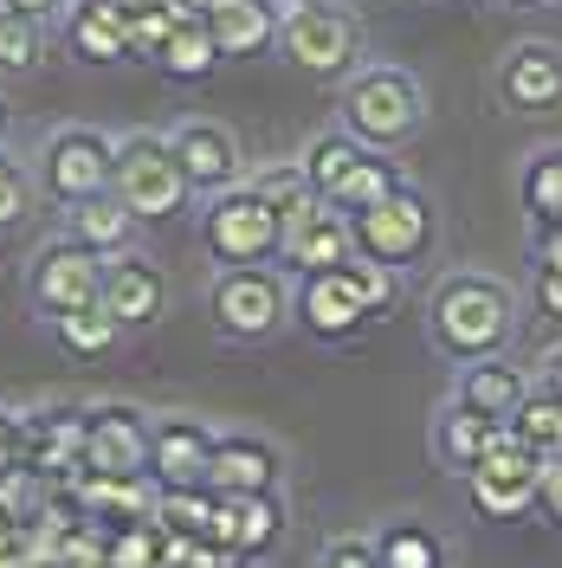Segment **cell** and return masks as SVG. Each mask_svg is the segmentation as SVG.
Returning <instances> with one entry per match:
<instances>
[{
  "mask_svg": "<svg viewBox=\"0 0 562 568\" xmlns=\"http://www.w3.org/2000/svg\"><path fill=\"white\" fill-rule=\"evenodd\" d=\"M213 433L208 420L169 414L155 420V446H149V478L155 491H208V465H213Z\"/></svg>",
  "mask_w": 562,
  "mask_h": 568,
  "instance_id": "9a60e30c",
  "label": "cell"
},
{
  "mask_svg": "<svg viewBox=\"0 0 562 568\" xmlns=\"http://www.w3.org/2000/svg\"><path fill=\"white\" fill-rule=\"evenodd\" d=\"M291 323H304V336H317V343H350L375 317L362 311L355 284L337 265V272H304V278L291 284Z\"/></svg>",
  "mask_w": 562,
  "mask_h": 568,
  "instance_id": "4fadbf2b",
  "label": "cell"
},
{
  "mask_svg": "<svg viewBox=\"0 0 562 568\" xmlns=\"http://www.w3.org/2000/svg\"><path fill=\"white\" fill-rule=\"evenodd\" d=\"M175 155L188 181H194V194H227V187H240L247 181V155H240V136L227 130V123H213V116H188L175 136Z\"/></svg>",
  "mask_w": 562,
  "mask_h": 568,
  "instance_id": "2e32d148",
  "label": "cell"
},
{
  "mask_svg": "<svg viewBox=\"0 0 562 568\" xmlns=\"http://www.w3.org/2000/svg\"><path fill=\"white\" fill-rule=\"evenodd\" d=\"M492 98L518 116H556L562 110V45L556 39H518L492 65Z\"/></svg>",
  "mask_w": 562,
  "mask_h": 568,
  "instance_id": "8fae6325",
  "label": "cell"
},
{
  "mask_svg": "<svg viewBox=\"0 0 562 568\" xmlns=\"http://www.w3.org/2000/svg\"><path fill=\"white\" fill-rule=\"evenodd\" d=\"M343 278L355 284V297H362V311H369V317H388V311L401 304V272H394V265L350 258V265H343Z\"/></svg>",
  "mask_w": 562,
  "mask_h": 568,
  "instance_id": "d6a6232c",
  "label": "cell"
},
{
  "mask_svg": "<svg viewBox=\"0 0 562 568\" xmlns=\"http://www.w3.org/2000/svg\"><path fill=\"white\" fill-rule=\"evenodd\" d=\"M175 27H181V20L169 13V7H162V0H149V7H137V13H130V59H149V65H155Z\"/></svg>",
  "mask_w": 562,
  "mask_h": 568,
  "instance_id": "d590c367",
  "label": "cell"
},
{
  "mask_svg": "<svg viewBox=\"0 0 562 568\" xmlns=\"http://www.w3.org/2000/svg\"><path fill=\"white\" fill-rule=\"evenodd\" d=\"M279 52L311 78H350L355 52H362V27L343 7H284Z\"/></svg>",
  "mask_w": 562,
  "mask_h": 568,
  "instance_id": "ba28073f",
  "label": "cell"
},
{
  "mask_svg": "<svg viewBox=\"0 0 562 568\" xmlns=\"http://www.w3.org/2000/svg\"><path fill=\"white\" fill-rule=\"evenodd\" d=\"M104 311L123 329H149L169 311V278L142 252H117V258H104Z\"/></svg>",
  "mask_w": 562,
  "mask_h": 568,
  "instance_id": "ac0fdd59",
  "label": "cell"
},
{
  "mask_svg": "<svg viewBox=\"0 0 562 568\" xmlns=\"http://www.w3.org/2000/svg\"><path fill=\"white\" fill-rule=\"evenodd\" d=\"M155 65H162V78H175V84H201V78H213V65H220V45H213L208 20H194V27H175Z\"/></svg>",
  "mask_w": 562,
  "mask_h": 568,
  "instance_id": "484cf974",
  "label": "cell"
},
{
  "mask_svg": "<svg viewBox=\"0 0 562 568\" xmlns=\"http://www.w3.org/2000/svg\"><path fill=\"white\" fill-rule=\"evenodd\" d=\"M137 226H142V220L123 207L117 194H98V201H78V207H66V240H78V246H91V252H104V258L130 252Z\"/></svg>",
  "mask_w": 562,
  "mask_h": 568,
  "instance_id": "cb8c5ba5",
  "label": "cell"
},
{
  "mask_svg": "<svg viewBox=\"0 0 562 568\" xmlns=\"http://www.w3.org/2000/svg\"><path fill=\"white\" fill-rule=\"evenodd\" d=\"M556 7H562V0H556Z\"/></svg>",
  "mask_w": 562,
  "mask_h": 568,
  "instance_id": "681fc988",
  "label": "cell"
},
{
  "mask_svg": "<svg viewBox=\"0 0 562 568\" xmlns=\"http://www.w3.org/2000/svg\"><path fill=\"white\" fill-rule=\"evenodd\" d=\"M0 7H13V13H27V20H46V27H52V20H66L71 0H0Z\"/></svg>",
  "mask_w": 562,
  "mask_h": 568,
  "instance_id": "b9f144b4",
  "label": "cell"
},
{
  "mask_svg": "<svg viewBox=\"0 0 562 568\" xmlns=\"http://www.w3.org/2000/svg\"><path fill=\"white\" fill-rule=\"evenodd\" d=\"M530 382H536L543 394H556V400H562V343L543 355V362H536V375H530Z\"/></svg>",
  "mask_w": 562,
  "mask_h": 568,
  "instance_id": "7bdbcfd3",
  "label": "cell"
},
{
  "mask_svg": "<svg viewBox=\"0 0 562 568\" xmlns=\"http://www.w3.org/2000/svg\"><path fill=\"white\" fill-rule=\"evenodd\" d=\"M52 329H59V349L66 355H110L117 349V336H123V323L110 317L104 304H84V311L59 317Z\"/></svg>",
  "mask_w": 562,
  "mask_h": 568,
  "instance_id": "4dcf8cb0",
  "label": "cell"
},
{
  "mask_svg": "<svg viewBox=\"0 0 562 568\" xmlns=\"http://www.w3.org/2000/svg\"><path fill=\"white\" fill-rule=\"evenodd\" d=\"M375 556H382V568H446V542L426 524H382Z\"/></svg>",
  "mask_w": 562,
  "mask_h": 568,
  "instance_id": "4316f807",
  "label": "cell"
},
{
  "mask_svg": "<svg viewBox=\"0 0 562 568\" xmlns=\"http://www.w3.org/2000/svg\"><path fill=\"white\" fill-rule=\"evenodd\" d=\"M524 394H530V375H524V368H511L504 355H485V362H465V368H459V382H453V394H446V400L472 407L479 420L511 426V414L524 407Z\"/></svg>",
  "mask_w": 562,
  "mask_h": 568,
  "instance_id": "ffe728a7",
  "label": "cell"
},
{
  "mask_svg": "<svg viewBox=\"0 0 562 568\" xmlns=\"http://www.w3.org/2000/svg\"><path fill=\"white\" fill-rule=\"evenodd\" d=\"M498 439H504V426L479 420V414H472V407H459V400H446V407L433 414V459L446 465V471H459V478L485 459Z\"/></svg>",
  "mask_w": 562,
  "mask_h": 568,
  "instance_id": "603a6c76",
  "label": "cell"
},
{
  "mask_svg": "<svg viewBox=\"0 0 562 568\" xmlns=\"http://www.w3.org/2000/svg\"><path fill=\"white\" fill-rule=\"evenodd\" d=\"M284 536V504L279 491H252V497H213V524H208V542L227 549L233 562H252L265 549H279Z\"/></svg>",
  "mask_w": 562,
  "mask_h": 568,
  "instance_id": "e0dca14e",
  "label": "cell"
},
{
  "mask_svg": "<svg viewBox=\"0 0 562 568\" xmlns=\"http://www.w3.org/2000/svg\"><path fill=\"white\" fill-rule=\"evenodd\" d=\"M426 123V84L408 65H355L337 98V130H350L362 149H401Z\"/></svg>",
  "mask_w": 562,
  "mask_h": 568,
  "instance_id": "7a4b0ae2",
  "label": "cell"
},
{
  "mask_svg": "<svg viewBox=\"0 0 562 568\" xmlns=\"http://www.w3.org/2000/svg\"><path fill=\"white\" fill-rule=\"evenodd\" d=\"M149 446H155V420L104 400V407H84V471L98 478H149Z\"/></svg>",
  "mask_w": 562,
  "mask_h": 568,
  "instance_id": "7c38bea8",
  "label": "cell"
},
{
  "mask_svg": "<svg viewBox=\"0 0 562 568\" xmlns=\"http://www.w3.org/2000/svg\"><path fill=\"white\" fill-rule=\"evenodd\" d=\"M317 568H382V556H375V536H330L323 542V556H317Z\"/></svg>",
  "mask_w": 562,
  "mask_h": 568,
  "instance_id": "f35d334b",
  "label": "cell"
},
{
  "mask_svg": "<svg viewBox=\"0 0 562 568\" xmlns=\"http://www.w3.org/2000/svg\"><path fill=\"white\" fill-rule=\"evenodd\" d=\"M46 20H27V13H13V7H0V71H33L46 59Z\"/></svg>",
  "mask_w": 562,
  "mask_h": 568,
  "instance_id": "1f68e13d",
  "label": "cell"
},
{
  "mask_svg": "<svg viewBox=\"0 0 562 568\" xmlns=\"http://www.w3.org/2000/svg\"><path fill=\"white\" fill-rule=\"evenodd\" d=\"M355 233V258H375V265H394V272H414L426 252L440 246V207L433 194L401 181L388 201H375L369 213H350Z\"/></svg>",
  "mask_w": 562,
  "mask_h": 568,
  "instance_id": "277c9868",
  "label": "cell"
},
{
  "mask_svg": "<svg viewBox=\"0 0 562 568\" xmlns=\"http://www.w3.org/2000/svg\"><path fill=\"white\" fill-rule=\"evenodd\" d=\"M355 258V233H350V213H337L330 201H304V207L284 220V252L279 265H291L298 278L304 272H337Z\"/></svg>",
  "mask_w": 562,
  "mask_h": 568,
  "instance_id": "5bb4252c",
  "label": "cell"
},
{
  "mask_svg": "<svg viewBox=\"0 0 562 568\" xmlns=\"http://www.w3.org/2000/svg\"><path fill=\"white\" fill-rule=\"evenodd\" d=\"M465 485H472V504H479V517H485V524H511V517L536 510L543 459H536L524 439L504 426V439H498V446L472 465V471H465Z\"/></svg>",
  "mask_w": 562,
  "mask_h": 568,
  "instance_id": "30bf717a",
  "label": "cell"
},
{
  "mask_svg": "<svg viewBox=\"0 0 562 568\" xmlns=\"http://www.w3.org/2000/svg\"><path fill=\"white\" fill-rule=\"evenodd\" d=\"M155 524H162L169 536H208L213 491H162L155 497Z\"/></svg>",
  "mask_w": 562,
  "mask_h": 568,
  "instance_id": "836d02e7",
  "label": "cell"
},
{
  "mask_svg": "<svg viewBox=\"0 0 562 568\" xmlns=\"http://www.w3.org/2000/svg\"><path fill=\"white\" fill-rule=\"evenodd\" d=\"M247 187H259V194H265V201L284 213V220H291V213L311 201V181H304V169H298V162H272V169L247 175Z\"/></svg>",
  "mask_w": 562,
  "mask_h": 568,
  "instance_id": "e575fe53",
  "label": "cell"
},
{
  "mask_svg": "<svg viewBox=\"0 0 562 568\" xmlns=\"http://www.w3.org/2000/svg\"><path fill=\"white\" fill-rule=\"evenodd\" d=\"M66 45L84 65H117L130 59V13L110 0H71L66 7Z\"/></svg>",
  "mask_w": 562,
  "mask_h": 568,
  "instance_id": "7402d4cb",
  "label": "cell"
},
{
  "mask_svg": "<svg viewBox=\"0 0 562 568\" xmlns=\"http://www.w3.org/2000/svg\"><path fill=\"white\" fill-rule=\"evenodd\" d=\"M201 246L220 258V265H279L284 252V213L259 194V187H227L213 194L208 213H201Z\"/></svg>",
  "mask_w": 562,
  "mask_h": 568,
  "instance_id": "8992f818",
  "label": "cell"
},
{
  "mask_svg": "<svg viewBox=\"0 0 562 568\" xmlns=\"http://www.w3.org/2000/svg\"><path fill=\"white\" fill-rule=\"evenodd\" d=\"M426 336L453 368L504 355V343L518 336V291L492 272H446L426 297Z\"/></svg>",
  "mask_w": 562,
  "mask_h": 568,
  "instance_id": "6da1fadb",
  "label": "cell"
},
{
  "mask_svg": "<svg viewBox=\"0 0 562 568\" xmlns=\"http://www.w3.org/2000/svg\"><path fill=\"white\" fill-rule=\"evenodd\" d=\"M208 491L213 497H252V491H279V446L259 433H220L208 465Z\"/></svg>",
  "mask_w": 562,
  "mask_h": 568,
  "instance_id": "d6986e66",
  "label": "cell"
},
{
  "mask_svg": "<svg viewBox=\"0 0 562 568\" xmlns=\"http://www.w3.org/2000/svg\"><path fill=\"white\" fill-rule=\"evenodd\" d=\"M33 201H39V175H27L20 162L0 155V233H13V226L33 213Z\"/></svg>",
  "mask_w": 562,
  "mask_h": 568,
  "instance_id": "8d00e7d4",
  "label": "cell"
},
{
  "mask_svg": "<svg viewBox=\"0 0 562 568\" xmlns=\"http://www.w3.org/2000/svg\"><path fill=\"white\" fill-rule=\"evenodd\" d=\"M208 311L227 343H272L291 323V284H284L279 265H220Z\"/></svg>",
  "mask_w": 562,
  "mask_h": 568,
  "instance_id": "5b68a950",
  "label": "cell"
},
{
  "mask_svg": "<svg viewBox=\"0 0 562 568\" xmlns=\"http://www.w3.org/2000/svg\"><path fill=\"white\" fill-rule=\"evenodd\" d=\"M369 149L350 136V130H323V136L304 142V155H298V169H304V181H311V194L317 201H330L343 181H350V169L362 162Z\"/></svg>",
  "mask_w": 562,
  "mask_h": 568,
  "instance_id": "d4e9b609",
  "label": "cell"
},
{
  "mask_svg": "<svg viewBox=\"0 0 562 568\" xmlns=\"http://www.w3.org/2000/svg\"><path fill=\"white\" fill-rule=\"evenodd\" d=\"M394 187H401V169L388 162L382 149H369V155H362V162L350 169V181L330 194V207H337V213H369L375 201H388Z\"/></svg>",
  "mask_w": 562,
  "mask_h": 568,
  "instance_id": "83f0119b",
  "label": "cell"
},
{
  "mask_svg": "<svg viewBox=\"0 0 562 568\" xmlns=\"http://www.w3.org/2000/svg\"><path fill=\"white\" fill-rule=\"evenodd\" d=\"M511 433L524 439L536 459H562V400H556V394H543L536 382H530L524 407L511 414Z\"/></svg>",
  "mask_w": 562,
  "mask_h": 568,
  "instance_id": "f1b7e54d",
  "label": "cell"
},
{
  "mask_svg": "<svg viewBox=\"0 0 562 568\" xmlns=\"http://www.w3.org/2000/svg\"><path fill=\"white\" fill-rule=\"evenodd\" d=\"M279 7H343V0H279Z\"/></svg>",
  "mask_w": 562,
  "mask_h": 568,
  "instance_id": "bcb514c9",
  "label": "cell"
},
{
  "mask_svg": "<svg viewBox=\"0 0 562 568\" xmlns=\"http://www.w3.org/2000/svg\"><path fill=\"white\" fill-rule=\"evenodd\" d=\"M27 297H33L39 317H71L84 304H104V252L78 246V240H52L33 252V272H27Z\"/></svg>",
  "mask_w": 562,
  "mask_h": 568,
  "instance_id": "9c48e42d",
  "label": "cell"
},
{
  "mask_svg": "<svg viewBox=\"0 0 562 568\" xmlns=\"http://www.w3.org/2000/svg\"><path fill=\"white\" fill-rule=\"evenodd\" d=\"M530 304L550 323H562V272L556 265H536V284H530Z\"/></svg>",
  "mask_w": 562,
  "mask_h": 568,
  "instance_id": "60d3db41",
  "label": "cell"
},
{
  "mask_svg": "<svg viewBox=\"0 0 562 568\" xmlns=\"http://www.w3.org/2000/svg\"><path fill=\"white\" fill-rule=\"evenodd\" d=\"M227 568H247V562H227Z\"/></svg>",
  "mask_w": 562,
  "mask_h": 568,
  "instance_id": "c3c4849f",
  "label": "cell"
},
{
  "mask_svg": "<svg viewBox=\"0 0 562 568\" xmlns=\"http://www.w3.org/2000/svg\"><path fill=\"white\" fill-rule=\"evenodd\" d=\"M27 459H33V414L0 407V478L7 471H27Z\"/></svg>",
  "mask_w": 562,
  "mask_h": 568,
  "instance_id": "74e56055",
  "label": "cell"
},
{
  "mask_svg": "<svg viewBox=\"0 0 562 568\" xmlns=\"http://www.w3.org/2000/svg\"><path fill=\"white\" fill-rule=\"evenodd\" d=\"M110 194L137 213V220H175V213H188V201H194V181H188V169H181V155H175L169 136L130 130V136H117Z\"/></svg>",
  "mask_w": 562,
  "mask_h": 568,
  "instance_id": "3957f363",
  "label": "cell"
},
{
  "mask_svg": "<svg viewBox=\"0 0 562 568\" xmlns=\"http://www.w3.org/2000/svg\"><path fill=\"white\" fill-rule=\"evenodd\" d=\"M524 207L536 226H562V149H536L524 162Z\"/></svg>",
  "mask_w": 562,
  "mask_h": 568,
  "instance_id": "f546056e",
  "label": "cell"
},
{
  "mask_svg": "<svg viewBox=\"0 0 562 568\" xmlns=\"http://www.w3.org/2000/svg\"><path fill=\"white\" fill-rule=\"evenodd\" d=\"M110 175H117V136L91 130V123H66L39 142V194L59 207L110 194Z\"/></svg>",
  "mask_w": 562,
  "mask_h": 568,
  "instance_id": "52a82bcc",
  "label": "cell"
},
{
  "mask_svg": "<svg viewBox=\"0 0 562 568\" xmlns=\"http://www.w3.org/2000/svg\"><path fill=\"white\" fill-rule=\"evenodd\" d=\"M7 130H13V110H7V98H0V155H7Z\"/></svg>",
  "mask_w": 562,
  "mask_h": 568,
  "instance_id": "f6af8a7d",
  "label": "cell"
},
{
  "mask_svg": "<svg viewBox=\"0 0 562 568\" xmlns=\"http://www.w3.org/2000/svg\"><path fill=\"white\" fill-rule=\"evenodd\" d=\"M284 7L279 0H208V33L220 59H252L265 45H279Z\"/></svg>",
  "mask_w": 562,
  "mask_h": 568,
  "instance_id": "44dd1931",
  "label": "cell"
},
{
  "mask_svg": "<svg viewBox=\"0 0 562 568\" xmlns=\"http://www.w3.org/2000/svg\"><path fill=\"white\" fill-rule=\"evenodd\" d=\"M536 517L562 530V459H543V485H536Z\"/></svg>",
  "mask_w": 562,
  "mask_h": 568,
  "instance_id": "ab89813d",
  "label": "cell"
},
{
  "mask_svg": "<svg viewBox=\"0 0 562 568\" xmlns=\"http://www.w3.org/2000/svg\"><path fill=\"white\" fill-rule=\"evenodd\" d=\"M536 265H556L562 272V226H536Z\"/></svg>",
  "mask_w": 562,
  "mask_h": 568,
  "instance_id": "ee69618b",
  "label": "cell"
},
{
  "mask_svg": "<svg viewBox=\"0 0 562 568\" xmlns=\"http://www.w3.org/2000/svg\"><path fill=\"white\" fill-rule=\"evenodd\" d=\"M498 7H556V0H498Z\"/></svg>",
  "mask_w": 562,
  "mask_h": 568,
  "instance_id": "7dc6e473",
  "label": "cell"
}]
</instances>
